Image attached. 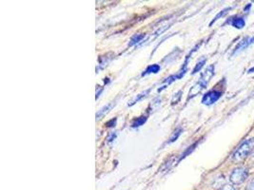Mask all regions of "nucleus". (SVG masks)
<instances>
[{"label": "nucleus", "mask_w": 254, "mask_h": 190, "mask_svg": "<svg viewBox=\"0 0 254 190\" xmlns=\"http://www.w3.org/2000/svg\"><path fill=\"white\" fill-rule=\"evenodd\" d=\"M150 92V89L149 90H147V91H145V92H143L142 94H140V95H137V96H135L130 102H128V106H133L134 104H136V103H138L139 101H141L144 97H146L147 95H149V93Z\"/></svg>", "instance_id": "nucleus-8"}, {"label": "nucleus", "mask_w": 254, "mask_h": 190, "mask_svg": "<svg viewBox=\"0 0 254 190\" xmlns=\"http://www.w3.org/2000/svg\"><path fill=\"white\" fill-rule=\"evenodd\" d=\"M248 177V171L244 167L235 168L230 175V180L233 185H241Z\"/></svg>", "instance_id": "nucleus-2"}, {"label": "nucleus", "mask_w": 254, "mask_h": 190, "mask_svg": "<svg viewBox=\"0 0 254 190\" xmlns=\"http://www.w3.org/2000/svg\"><path fill=\"white\" fill-rule=\"evenodd\" d=\"M116 124V118L113 119V120H111V121H109L108 123H106V126L107 127H109V128H113V127H115Z\"/></svg>", "instance_id": "nucleus-15"}, {"label": "nucleus", "mask_w": 254, "mask_h": 190, "mask_svg": "<svg viewBox=\"0 0 254 190\" xmlns=\"http://www.w3.org/2000/svg\"><path fill=\"white\" fill-rule=\"evenodd\" d=\"M231 8H227V9H225V10H223V11H221V12L214 17V19L211 21V23H210V25H212V24L214 23V22H216L217 20H219V18H221V17H223V16H225L228 12H229V11H231Z\"/></svg>", "instance_id": "nucleus-11"}, {"label": "nucleus", "mask_w": 254, "mask_h": 190, "mask_svg": "<svg viewBox=\"0 0 254 190\" xmlns=\"http://www.w3.org/2000/svg\"><path fill=\"white\" fill-rule=\"evenodd\" d=\"M254 42V37H248V38H245L243 41H241L237 47L235 48V52L237 51H240L244 48L249 47L251 44H253Z\"/></svg>", "instance_id": "nucleus-6"}, {"label": "nucleus", "mask_w": 254, "mask_h": 190, "mask_svg": "<svg viewBox=\"0 0 254 190\" xmlns=\"http://www.w3.org/2000/svg\"><path fill=\"white\" fill-rule=\"evenodd\" d=\"M147 121V116H140L138 118L135 119L132 124H131V127L132 128H139L141 126H143Z\"/></svg>", "instance_id": "nucleus-9"}, {"label": "nucleus", "mask_w": 254, "mask_h": 190, "mask_svg": "<svg viewBox=\"0 0 254 190\" xmlns=\"http://www.w3.org/2000/svg\"><path fill=\"white\" fill-rule=\"evenodd\" d=\"M161 70V67L159 66V65H157V64H153V65H150L149 67H147V69L145 70V71H143V73H142V76H145V75H149V74H151V73H157V72H159V71Z\"/></svg>", "instance_id": "nucleus-7"}, {"label": "nucleus", "mask_w": 254, "mask_h": 190, "mask_svg": "<svg viewBox=\"0 0 254 190\" xmlns=\"http://www.w3.org/2000/svg\"><path fill=\"white\" fill-rule=\"evenodd\" d=\"M143 38H144V35H135V36H132V37L130 38L129 42H128V46L131 47V46L136 45Z\"/></svg>", "instance_id": "nucleus-10"}, {"label": "nucleus", "mask_w": 254, "mask_h": 190, "mask_svg": "<svg viewBox=\"0 0 254 190\" xmlns=\"http://www.w3.org/2000/svg\"><path fill=\"white\" fill-rule=\"evenodd\" d=\"M254 147L253 140H248L241 143V145L235 150V152L232 155V160L235 162H240L245 160L250 153L252 152Z\"/></svg>", "instance_id": "nucleus-1"}, {"label": "nucleus", "mask_w": 254, "mask_h": 190, "mask_svg": "<svg viewBox=\"0 0 254 190\" xmlns=\"http://www.w3.org/2000/svg\"><path fill=\"white\" fill-rule=\"evenodd\" d=\"M113 107V104H110V105H108V106L103 107L101 110H99V112H97L96 118L99 119L100 117H102L106 112H108V111L111 109V107Z\"/></svg>", "instance_id": "nucleus-14"}, {"label": "nucleus", "mask_w": 254, "mask_h": 190, "mask_svg": "<svg viewBox=\"0 0 254 190\" xmlns=\"http://www.w3.org/2000/svg\"><path fill=\"white\" fill-rule=\"evenodd\" d=\"M229 23L231 24L232 27L236 28V29H243L246 25V21L243 17H238V16H235V17H232L231 20L229 21Z\"/></svg>", "instance_id": "nucleus-5"}, {"label": "nucleus", "mask_w": 254, "mask_h": 190, "mask_svg": "<svg viewBox=\"0 0 254 190\" xmlns=\"http://www.w3.org/2000/svg\"><path fill=\"white\" fill-rule=\"evenodd\" d=\"M221 190H234V188L231 185H226Z\"/></svg>", "instance_id": "nucleus-16"}, {"label": "nucleus", "mask_w": 254, "mask_h": 190, "mask_svg": "<svg viewBox=\"0 0 254 190\" xmlns=\"http://www.w3.org/2000/svg\"><path fill=\"white\" fill-rule=\"evenodd\" d=\"M221 96H222V92L217 91V90H211L203 96L202 103L206 106H210V105L216 103L219 100Z\"/></svg>", "instance_id": "nucleus-3"}, {"label": "nucleus", "mask_w": 254, "mask_h": 190, "mask_svg": "<svg viewBox=\"0 0 254 190\" xmlns=\"http://www.w3.org/2000/svg\"><path fill=\"white\" fill-rule=\"evenodd\" d=\"M250 190H254V179L253 180V182L251 183V185H250Z\"/></svg>", "instance_id": "nucleus-17"}, {"label": "nucleus", "mask_w": 254, "mask_h": 190, "mask_svg": "<svg viewBox=\"0 0 254 190\" xmlns=\"http://www.w3.org/2000/svg\"><path fill=\"white\" fill-rule=\"evenodd\" d=\"M213 75H214V66H213V65H210L209 67L207 68V70L202 73V75H201L199 81H200L201 83L204 84V85L207 87V85H208V82H209V80L212 78Z\"/></svg>", "instance_id": "nucleus-4"}, {"label": "nucleus", "mask_w": 254, "mask_h": 190, "mask_svg": "<svg viewBox=\"0 0 254 190\" xmlns=\"http://www.w3.org/2000/svg\"><path fill=\"white\" fill-rule=\"evenodd\" d=\"M205 64H206V59H205V58L200 60V61L197 63L196 66L194 67V69H193V71H192V74H195L196 72L200 71V70L204 67Z\"/></svg>", "instance_id": "nucleus-13"}, {"label": "nucleus", "mask_w": 254, "mask_h": 190, "mask_svg": "<svg viewBox=\"0 0 254 190\" xmlns=\"http://www.w3.org/2000/svg\"><path fill=\"white\" fill-rule=\"evenodd\" d=\"M181 132H182V130L181 129H178V130H176V131H174V134L171 136V138L169 139V141H168V143H171V142H174L178 139V137L180 136V134H181Z\"/></svg>", "instance_id": "nucleus-12"}]
</instances>
